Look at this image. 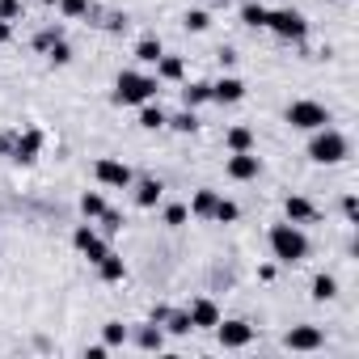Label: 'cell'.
<instances>
[{"instance_id":"cell-1","label":"cell","mask_w":359,"mask_h":359,"mask_svg":"<svg viewBox=\"0 0 359 359\" xmlns=\"http://www.w3.org/2000/svg\"><path fill=\"white\" fill-rule=\"evenodd\" d=\"M271 254L279 258V262H287V266H296V262H304L309 258V237H304V229L300 224H275L271 229Z\"/></svg>"},{"instance_id":"cell-2","label":"cell","mask_w":359,"mask_h":359,"mask_svg":"<svg viewBox=\"0 0 359 359\" xmlns=\"http://www.w3.org/2000/svg\"><path fill=\"white\" fill-rule=\"evenodd\" d=\"M156 97V76H144V72H131L123 68L118 81H114V102L118 106H144Z\"/></svg>"},{"instance_id":"cell-3","label":"cell","mask_w":359,"mask_h":359,"mask_svg":"<svg viewBox=\"0 0 359 359\" xmlns=\"http://www.w3.org/2000/svg\"><path fill=\"white\" fill-rule=\"evenodd\" d=\"M309 161H317V165H338V161H346V135L334 131V127H317L313 140H309Z\"/></svg>"},{"instance_id":"cell-4","label":"cell","mask_w":359,"mask_h":359,"mask_svg":"<svg viewBox=\"0 0 359 359\" xmlns=\"http://www.w3.org/2000/svg\"><path fill=\"white\" fill-rule=\"evenodd\" d=\"M266 30H271L275 39H283V43H304V39H309V18H304L300 9H271Z\"/></svg>"},{"instance_id":"cell-5","label":"cell","mask_w":359,"mask_h":359,"mask_svg":"<svg viewBox=\"0 0 359 359\" xmlns=\"http://www.w3.org/2000/svg\"><path fill=\"white\" fill-rule=\"evenodd\" d=\"M287 123H292L296 131H317V127H330V110H325L321 102L300 97V102L287 106Z\"/></svg>"},{"instance_id":"cell-6","label":"cell","mask_w":359,"mask_h":359,"mask_svg":"<svg viewBox=\"0 0 359 359\" xmlns=\"http://www.w3.org/2000/svg\"><path fill=\"white\" fill-rule=\"evenodd\" d=\"M93 173H97V182H102V187H114V191H127V187L135 182L131 165H123V161H114V156H102V161L93 165Z\"/></svg>"},{"instance_id":"cell-7","label":"cell","mask_w":359,"mask_h":359,"mask_svg":"<svg viewBox=\"0 0 359 359\" xmlns=\"http://www.w3.org/2000/svg\"><path fill=\"white\" fill-rule=\"evenodd\" d=\"M72 241H76V250H81V254H85V258H89L93 266H97V262H102V258L110 254V245H106V241L97 237V229H93V220H89V224H81V229L72 233Z\"/></svg>"},{"instance_id":"cell-8","label":"cell","mask_w":359,"mask_h":359,"mask_svg":"<svg viewBox=\"0 0 359 359\" xmlns=\"http://www.w3.org/2000/svg\"><path fill=\"white\" fill-rule=\"evenodd\" d=\"M216 338H220L224 351H241V346L254 342V325H245V321H216Z\"/></svg>"},{"instance_id":"cell-9","label":"cell","mask_w":359,"mask_h":359,"mask_svg":"<svg viewBox=\"0 0 359 359\" xmlns=\"http://www.w3.org/2000/svg\"><path fill=\"white\" fill-rule=\"evenodd\" d=\"M224 169H229L233 182H254V177L262 173V156H254V148H250V152H233Z\"/></svg>"},{"instance_id":"cell-10","label":"cell","mask_w":359,"mask_h":359,"mask_svg":"<svg viewBox=\"0 0 359 359\" xmlns=\"http://www.w3.org/2000/svg\"><path fill=\"white\" fill-rule=\"evenodd\" d=\"M321 342H325V334L317 325H292L283 334V346L287 351H321Z\"/></svg>"},{"instance_id":"cell-11","label":"cell","mask_w":359,"mask_h":359,"mask_svg":"<svg viewBox=\"0 0 359 359\" xmlns=\"http://www.w3.org/2000/svg\"><path fill=\"white\" fill-rule=\"evenodd\" d=\"M212 102H220V106L245 102V81H241V76H220V81L212 85Z\"/></svg>"},{"instance_id":"cell-12","label":"cell","mask_w":359,"mask_h":359,"mask_svg":"<svg viewBox=\"0 0 359 359\" xmlns=\"http://www.w3.org/2000/svg\"><path fill=\"white\" fill-rule=\"evenodd\" d=\"M191 325L195 330H216V321H220V309H216V300H208V296H199V300H191Z\"/></svg>"},{"instance_id":"cell-13","label":"cell","mask_w":359,"mask_h":359,"mask_svg":"<svg viewBox=\"0 0 359 359\" xmlns=\"http://www.w3.org/2000/svg\"><path fill=\"white\" fill-rule=\"evenodd\" d=\"M39 148H43V131L26 127V135H18V144H13V161L30 165V161H39Z\"/></svg>"},{"instance_id":"cell-14","label":"cell","mask_w":359,"mask_h":359,"mask_svg":"<svg viewBox=\"0 0 359 359\" xmlns=\"http://www.w3.org/2000/svg\"><path fill=\"white\" fill-rule=\"evenodd\" d=\"M283 212H287V220H292V224H309V220H317V208H313L304 195H287Z\"/></svg>"},{"instance_id":"cell-15","label":"cell","mask_w":359,"mask_h":359,"mask_svg":"<svg viewBox=\"0 0 359 359\" xmlns=\"http://www.w3.org/2000/svg\"><path fill=\"white\" fill-rule=\"evenodd\" d=\"M203 102H212V85L208 81H187L182 85V106L187 110H199Z\"/></svg>"},{"instance_id":"cell-16","label":"cell","mask_w":359,"mask_h":359,"mask_svg":"<svg viewBox=\"0 0 359 359\" xmlns=\"http://www.w3.org/2000/svg\"><path fill=\"white\" fill-rule=\"evenodd\" d=\"M97 275H102V283H123V279H127V262L110 250V254L97 262Z\"/></svg>"},{"instance_id":"cell-17","label":"cell","mask_w":359,"mask_h":359,"mask_svg":"<svg viewBox=\"0 0 359 359\" xmlns=\"http://www.w3.org/2000/svg\"><path fill=\"white\" fill-rule=\"evenodd\" d=\"M165 199V187L156 182V177H144V182H135V203L140 208H156Z\"/></svg>"},{"instance_id":"cell-18","label":"cell","mask_w":359,"mask_h":359,"mask_svg":"<svg viewBox=\"0 0 359 359\" xmlns=\"http://www.w3.org/2000/svg\"><path fill=\"white\" fill-rule=\"evenodd\" d=\"M216 191L212 187H203V191H195V199H191V216H199V220H212V208H216Z\"/></svg>"},{"instance_id":"cell-19","label":"cell","mask_w":359,"mask_h":359,"mask_svg":"<svg viewBox=\"0 0 359 359\" xmlns=\"http://www.w3.org/2000/svg\"><path fill=\"white\" fill-rule=\"evenodd\" d=\"M135 342H140L144 351H161V346H165V330H161L156 321H148V325L135 330Z\"/></svg>"},{"instance_id":"cell-20","label":"cell","mask_w":359,"mask_h":359,"mask_svg":"<svg viewBox=\"0 0 359 359\" xmlns=\"http://www.w3.org/2000/svg\"><path fill=\"white\" fill-rule=\"evenodd\" d=\"M152 68H156V81H182L187 76V68H182V60H177V55H161Z\"/></svg>"},{"instance_id":"cell-21","label":"cell","mask_w":359,"mask_h":359,"mask_svg":"<svg viewBox=\"0 0 359 359\" xmlns=\"http://www.w3.org/2000/svg\"><path fill=\"white\" fill-rule=\"evenodd\" d=\"M224 144H229V152H250L254 148V127H229Z\"/></svg>"},{"instance_id":"cell-22","label":"cell","mask_w":359,"mask_h":359,"mask_svg":"<svg viewBox=\"0 0 359 359\" xmlns=\"http://www.w3.org/2000/svg\"><path fill=\"white\" fill-rule=\"evenodd\" d=\"M165 127H173V131H182V135H195V131H199V114L182 106V110L173 114V118H165Z\"/></svg>"},{"instance_id":"cell-23","label":"cell","mask_w":359,"mask_h":359,"mask_svg":"<svg viewBox=\"0 0 359 359\" xmlns=\"http://www.w3.org/2000/svg\"><path fill=\"white\" fill-rule=\"evenodd\" d=\"M266 18H271V9H266V5H258V0L241 5V22H245V26H254V30H266Z\"/></svg>"},{"instance_id":"cell-24","label":"cell","mask_w":359,"mask_h":359,"mask_svg":"<svg viewBox=\"0 0 359 359\" xmlns=\"http://www.w3.org/2000/svg\"><path fill=\"white\" fill-rule=\"evenodd\" d=\"M165 118H169V114H165L161 106H152V102H144V106H140V127H144V131H161V127H165Z\"/></svg>"},{"instance_id":"cell-25","label":"cell","mask_w":359,"mask_h":359,"mask_svg":"<svg viewBox=\"0 0 359 359\" xmlns=\"http://www.w3.org/2000/svg\"><path fill=\"white\" fill-rule=\"evenodd\" d=\"M161 55H165L161 39H140V43H135V60H140V64H156Z\"/></svg>"},{"instance_id":"cell-26","label":"cell","mask_w":359,"mask_h":359,"mask_svg":"<svg viewBox=\"0 0 359 359\" xmlns=\"http://www.w3.org/2000/svg\"><path fill=\"white\" fill-rule=\"evenodd\" d=\"M334 296H338V279H334V275H317V279H313V300L325 304V300H334Z\"/></svg>"},{"instance_id":"cell-27","label":"cell","mask_w":359,"mask_h":359,"mask_svg":"<svg viewBox=\"0 0 359 359\" xmlns=\"http://www.w3.org/2000/svg\"><path fill=\"white\" fill-rule=\"evenodd\" d=\"M161 325H165L169 334H177V338H182V334H191V330H195V325H191V313H187V309H182V313H173V309H169V317H165Z\"/></svg>"},{"instance_id":"cell-28","label":"cell","mask_w":359,"mask_h":359,"mask_svg":"<svg viewBox=\"0 0 359 359\" xmlns=\"http://www.w3.org/2000/svg\"><path fill=\"white\" fill-rule=\"evenodd\" d=\"M81 212H85V220H97V216L106 212V199H102V191H85V195H81Z\"/></svg>"},{"instance_id":"cell-29","label":"cell","mask_w":359,"mask_h":359,"mask_svg":"<svg viewBox=\"0 0 359 359\" xmlns=\"http://www.w3.org/2000/svg\"><path fill=\"white\" fill-rule=\"evenodd\" d=\"M182 26H187L191 34H203V30L212 26V13H208V9H187V18H182Z\"/></svg>"},{"instance_id":"cell-30","label":"cell","mask_w":359,"mask_h":359,"mask_svg":"<svg viewBox=\"0 0 359 359\" xmlns=\"http://www.w3.org/2000/svg\"><path fill=\"white\" fill-rule=\"evenodd\" d=\"M60 39H64V26L55 22V26H43V30L34 34V47H39V51H51V47L60 43Z\"/></svg>"},{"instance_id":"cell-31","label":"cell","mask_w":359,"mask_h":359,"mask_svg":"<svg viewBox=\"0 0 359 359\" xmlns=\"http://www.w3.org/2000/svg\"><path fill=\"white\" fill-rule=\"evenodd\" d=\"M237 216H241V208H237L233 199H216V208H212V220H216V224H233Z\"/></svg>"},{"instance_id":"cell-32","label":"cell","mask_w":359,"mask_h":359,"mask_svg":"<svg viewBox=\"0 0 359 359\" xmlns=\"http://www.w3.org/2000/svg\"><path fill=\"white\" fill-rule=\"evenodd\" d=\"M102 338H106V346H123V342L131 338V330H127L123 321H106V325H102Z\"/></svg>"},{"instance_id":"cell-33","label":"cell","mask_w":359,"mask_h":359,"mask_svg":"<svg viewBox=\"0 0 359 359\" xmlns=\"http://www.w3.org/2000/svg\"><path fill=\"white\" fill-rule=\"evenodd\" d=\"M187 220H191V208H182V203H169V208H165V224H169V229H182Z\"/></svg>"},{"instance_id":"cell-34","label":"cell","mask_w":359,"mask_h":359,"mask_svg":"<svg viewBox=\"0 0 359 359\" xmlns=\"http://www.w3.org/2000/svg\"><path fill=\"white\" fill-rule=\"evenodd\" d=\"M93 5H89V0H60V13L64 18H85Z\"/></svg>"},{"instance_id":"cell-35","label":"cell","mask_w":359,"mask_h":359,"mask_svg":"<svg viewBox=\"0 0 359 359\" xmlns=\"http://www.w3.org/2000/svg\"><path fill=\"white\" fill-rule=\"evenodd\" d=\"M47 60H51V64H55V68H64V64H72V47H68V43H64V39H60V43H55V47H51V51H47Z\"/></svg>"},{"instance_id":"cell-36","label":"cell","mask_w":359,"mask_h":359,"mask_svg":"<svg viewBox=\"0 0 359 359\" xmlns=\"http://www.w3.org/2000/svg\"><path fill=\"white\" fill-rule=\"evenodd\" d=\"M97 220H102V229H106V233H118V229H123V212H114V208H106Z\"/></svg>"},{"instance_id":"cell-37","label":"cell","mask_w":359,"mask_h":359,"mask_svg":"<svg viewBox=\"0 0 359 359\" xmlns=\"http://www.w3.org/2000/svg\"><path fill=\"white\" fill-rule=\"evenodd\" d=\"M22 18V0H0V22H18Z\"/></svg>"},{"instance_id":"cell-38","label":"cell","mask_w":359,"mask_h":359,"mask_svg":"<svg viewBox=\"0 0 359 359\" xmlns=\"http://www.w3.org/2000/svg\"><path fill=\"white\" fill-rule=\"evenodd\" d=\"M342 216H346V220H359V199H355V195L342 199Z\"/></svg>"},{"instance_id":"cell-39","label":"cell","mask_w":359,"mask_h":359,"mask_svg":"<svg viewBox=\"0 0 359 359\" xmlns=\"http://www.w3.org/2000/svg\"><path fill=\"white\" fill-rule=\"evenodd\" d=\"M106 30H114V34H123V30H127V18H123V13H114V18L106 22Z\"/></svg>"},{"instance_id":"cell-40","label":"cell","mask_w":359,"mask_h":359,"mask_svg":"<svg viewBox=\"0 0 359 359\" xmlns=\"http://www.w3.org/2000/svg\"><path fill=\"white\" fill-rule=\"evenodd\" d=\"M233 64H237V51H233V47H224V51H220V68H233Z\"/></svg>"},{"instance_id":"cell-41","label":"cell","mask_w":359,"mask_h":359,"mask_svg":"<svg viewBox=\"0 0 359 359\" xmlns=\"http://www.w3.org/2000/svg\"><path fill=\"white\" fill-rule=\"evenodd\" d=\"M165 317H169V304H152V317H148V321H156V325H161Z\"/></svg>"},{"instance_id":"cell-42","label":"cell","mask_w":359,"mask_h":359,"mask_svg":"<svg viewBox=\"0 0 359 359\" xmlns=\"http://www.w3.org/2000/svg\"><path fill=\"white\" fill-rule=\"evenodd\" d=\"M13 39V22H0V47H5Z\"/></svg>"},{"instance_id":"cell-43","label":"cell","mask_w":359,"mask_h":359,"mask_svg":"<svg viewBox=\"0 0 359 359\" xmlns=\"http://www.w3.org/2000/svg\"><path fill=\"white\" fill-rule=\"evenodd\" d=\"M5 148H9V144H5V140H0V156H5Z\"/></svg>"},{"instance_id":"cell-44","label":"cell","mask_w":359,"mask_h":359,"mask_svg":"<svg viewBox=\"0 0 359 359\" xmlns=\"http://www.w3.org/2000/svg\"><path fill=\"white\" fill-rule=\"evenodd\" d=\"M43 5H60V0H43Z\"/></svg>"}]
</instances>
